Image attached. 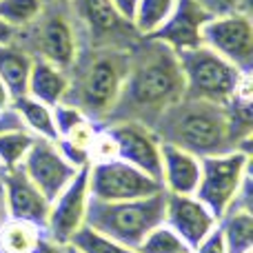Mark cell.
Masks as SVG:
<instances>
[{
	"label": "cell",
	"mask_w": 253,
	"mask_h": 253,
	"mask_svg": "<svg viewBox=\"0 0 253 253\" xmlns=\"http://www.w3.org/2000/svg\"><path fill=\"white\" fill-rule=\"evenodd\" d=\"M182 98L184 78L178 53L153 38H138L129 49V71L120 100L107 123L135 120L153 126Z\"/></svg>",
	"instance_id": "1"
},
{
	"label": "cell",
	"mask_w": 253,
	"mask_h": 253,
	"mask_svg": "<svg viewBox=\"0 0 253 253\" xmlns=\"http://www.w3.org/2000/svg\"><path fill=\"white\" fill-rule=\"evenodd\" d=\"M131 47L80 49L69 69V93L65 102L76 105L89 120L105 125L116 109L129 71Z\"/></svg>",
	"instance_id": "2"
},
{
	"label": "cell",
	"mask_w": 253,
	"mask_h": 253,
	"mask_svg": "<svg viewBox=\"0 0 253 253\" xmlns=\"http://www.w3.org/2000/svg\"><path fill=\"white\" fill-rule=\"evenodd\" d=\"M151 129L160 142L180 147L198 158L238 149L227 107L187 96L171 105Z\"/></svg>",
	"instance_id": "3"
},
{
	"label": "cell",
	"mask_w": 253,
	"mask_h": 253,
	"mask_svg": "<svg viewBox=\"0 0 253 253\" xmlns=\"http://www.w3.org/2000/svg\"><path fill=\"white\" fill-rule=\"evenodd\" d=\"M165 191L126 202L89 200L84 224L135 251L144 236L165 220Z\"/></svg>",
	"instance_id": "4"
},
{
	"label": "cell",
	"mask_w": 253,
	"mask_h": 253,
	"mask_svg": "<svg viewBox=\"0 0 253 253\" xmlns=\"http://www.w3.org/2000/svg\"><path fill=\"white\" fill-rule=\"evenodd\" d=\"M184 78V96L227 107L236 96V89L245 71L211 51L205 44L178 53Z\"/></svg>",
	"instance_id": "5"
},
{
	"label": "cell",
	"mask_w": 253,
	"mask_h": 253,
	"mask_svg": "<svg viewBox=\"0 0 253 253\" xmlns=\"http://www.w3.org/2000/svg\"><path fill=\"white\" fill-rule=\"evenodd\" d=\"M251 151L229 149L202 158L200 182L193 196L215 215L222 218L238 202L245 184L251 180Z\"/></svg>",
	"instance_id": "6"
},
{
	"label": "cell",
	"mask_w": 253,
	"mask_h": 253,
	"mask_svg": "<svg viewBox=\"0 0 253 253\" xmlns=\"http://www.w3.org/2000/svg\"><path fill=\"white\" fill-rule=\"evenodd\" d=\"M65 7L69 4H44L42 13L22 31L29 34L34 44V49H29L31 56L69 71L80 53V36Z\"/></svg>",
	"instance_id": "7"
},
{
	"label": "cell",
	"mask_w": 253,
	"mask_h": 253,
	"mask_svg": "<svg viewBox=\"0 0 253 253\" xmlns=\"http://www.w3.org/2000/svg\"><path fill=\"white\" fill-rule=\"evenodd\" d=\"M202 44L245 74L253 69V22L245 11L213 13L202 27Z\"/></svg>",
	"instance_id": "8"
},
{
	"label": "cell",
	"mask_w": 253,
	"mask_h": 253,
	"mask_svg": "<svg viewBox=\"0 0 253 253\" xmlns=\"http://www.w3.org/2000/svg\"><path fill=\"white\" fill-rule=\"evenodd\" d=\"M162 191V184L123 160L89 165V196L100 202H126Z\"/></svg>",
	"instance_id": "9"
},
{
	"label": "cell",
	"mask_w": 253,
	"mask_h": 253,
	"mask_svg": "<svg viewBox=\"0 0 253 253\" xmlns=\"http://www.w3.org/2000/svg\"><path fill=\"white\" fill-rule=\"evenodd\" d=\"M89 200H91V196H89V167H84L53 200H49L47 222H44L47 236H51L53 240L62 242V245H69L74 233L84 227Z\"/></svg>",
	"instance_id": "10"
},
{
	"label": "cell",
	"mask_w": 253,
	"mask_h": 253,
	"mask_svg": "<svg viewBox=\"0 0 253 253\" xmlns=\"http://www.w3.org/2000/svg\"><path fill=\"white\" fill-rule=\"evenodd\" d=\"M105 126L116 140L118 160L135 167L160 182L162 142L156 131L135 120H118V123H107Z\"/></svg>",
	"instance_id": "11"
},
{
	"label": "cell",
	"mask_w": 253,
	"mask_h": 253,
	"mask_svg": "<svg viewBox=\"0 0 253 253\" xmlns=\"http://www.w3.org/2000/svg\"><path fill=\"white\" fill-rule=\"evenodd\" d=\"M20 169L47 200H53L80 171L62 156V151L53 140L42 138H36Z\"/></svg>",
	"instance_id": "12"
},
{
	"label": "cell",
	"mask_w": 253,
	"mask_h": 253,
	"mask_svg": "<svg viewBox=\"0 0 253 253\" xmlns=\"http://www.w3.org/2000/svg\"><path fill=\"white\" fill-rule=\"evenodd\" d=\"M213 16L202 0H175L173 11L165 22L147 38L167 44L175 53L202 44V27Z\"/></svg>",
	"instance_id": "13"
},
{
	"label": "cell",
	"mask_w": 253,
	"mask_h": 253,
	"mask_svg": "<svg viewBox=\"0 0 253 253\" xmlns=\"http://www.w3.org/2000/svg\"><path fill=\"white\" fill-rule=\"evenodd\" d=\"M69 7H74L76 20L93 40V47H123L118 44L123 38H140L116 13L111 0H71Z\"/></svg>",
	"instance_id": "14"
},
{
	"label": "cell",
	"mask_w": 253,
	"mask_h": 253,
	"mask_svg": "<svg viewBox=\"0 0 253 253\" xmlns=\"http://www.w3.org/2000/svg\"><path fill=\"white\" fill-rule=\"evenodd\" d=\"M162 222L173 229L191 249L218 227V218L196 196H175V193H167Z\"/></svg>",
	"instance_id": "15"
},
{
	"label": "cell",
	"mask_w": 253,
	"mask_h": 253,
	"mask_svg": "<svg viewBox=\"0 0 253 253\" xmlns=\"http://www.w3.org/2000/svg\"><path fill=\"white\" fill-rule=\"evenodd\" d=\"M0 184H2V191H4V205H7L9 218L27 220V222L44 227L49 200L27 178L25 171L22 169L4 171L2 178H0Z\"/></svg>",
	"instance_id": "16"
},
{
	"label": "cell",
	"mask_w": 253,
	"mask_h": 253,
	"mask_svg": "<svg viewBox=\"0 0 253 253\" xmlns=\"http://www.w3.org/2000/svg\"><path fill=\"white\" fill-rule=\"evenodd\" d=\"M160 158V184L165 193L193 196L200 182L202 158L184 151L180 147L162 142Z\"/></svg>",
	"instance_id": "17"
},
{
	"label": "cell",
	"mask_w": 253,
	"mask_h": 253,
	"mask_svg": "<svg viewBox=\"0 0 253 253\" xmlns=\"http://www.w3.org/2000/svg\"><path fill=\"white\" fill-rule=\"evenodd\" d=\"M67 93H69V71L42 58H34L27 80V96L47 107H56L65 102Z\"/></svg>",
	"instance_id": "18"
},
{
	"label": "cell",
	"mask_w": 253,
	"mask_h": 253,
	"mask_svg": "<svg viewBox=\"0 0 253 253\" xmlns=\"http://www.w3.org/2000/svg\"><path fill=\"white\" fill-rule=\"evenodd\" d=\"M34 56L13 42L0 44V80L9 89L11 98L27 96V80H29Z\"/></svg>",
	"instance_id": "19"
},
{
	"label": "cell",
	"mask_w": 253,
	"mask_h": 253,
	"mask_svg": "<svg viewBox=\"0 0 253 253\" xmlns=\"http://www.w3.org/2000/svg\"><path fill=\"white\" fill-rule=\"evenodd\" d=\"M218 231L229 253L253 251V213L247 207H231L218 220Z\"/></svg>",
	"instance_id": "20"
},
{
	"label": "cell",
	"mask_w": 253,
	"mask_h": 253,
	"mask_svg": "<svg viewBox=\"0 0 253 253\" xmlns=\"http://www.w3.org/2000/svg\"><path fill=\"white\" fill-rule=\"evenodd\" d=\"M11 111L18 118L22 129H27L31 135L42 140H53V142L58 140L51 107L42 105V102L34 100L29 96H20V98H13Z\"/></svg>",
	"instance_id": "21"
},
{
	"label": "cell",
	"mask_w": 253,
	"mask_h": 253,
	"mask_svg": "<svg viewBox=\"0 0 253 253\" xmlns=\"http://www.w3.org/2000/svg\"><path fill=\"white\" fill-rule=\"evenodd\" d=\"M42 236L40 224L7 218L0 227V253H34Z\"/></svg>",
	"instance_id": "22"
},
{
	"label": "cell",
	"mask_w": 253,
	"mask_h": 253,
	"mask_svg": "<svg viewBox=\"0 0 253 253\" xmlns=\"http://www.w3.org/2000/svg\"><path fill=\"white\" fill-rule=\"evenodd\" d=\"M34 142L36 135H31L27 129H22L20 123L0 126V169H2V173L4 171L20 169L29 149L34 147Z\"/></svg>",
	"instance_id": "23"
},
{
	"label": "cell",
	"mask_w": 253,
	"mask_h": 253,
	"mask_svg": "<svg viewBox=\"0 0 253 253\" xmlns=\"http://www.w3.org/2000/svg\"><path fill=\"white\" fill-rule=\"evenodd\" d=\"M173 7L175 0H138L131 27H133V31L140 38H147L169 18Z\"/></svg>",
	"instance_id": "24"
},
{
	"label": "cell",
	"mask_w": 253,
	"mask_h": 253,
	"mask_svg": "<svg viewBox=\"0 0 253 253\" xmlns=\"http://www.w3.org/2000/svg\"><path fill=\"white\" fill-rule=\"evenodd\" d=\"M135 253H191V247L165 222L153 227L138 245Z\"/></svg>",
	"instance_id": "25"
},
{
	"label": "cell",
	"mask_w": 253,
	"mask_h": 253,
	"mask_svg": "<svg viewBox=\"0 0 253 253\" xmlns=\"http://www.w3.org/2000/svg\"><path fill=\"white\" fill-rule=\"evenodd\" d=\"M69 245L80 253H135L133 249H129V247L111 240L109 236H105V233L87 227V224L74 233V238L69 240Z\"/></svg>",
	"instance_id": "26"
},
{
	"label": "cell",
	"mask_w": 253,
	"mask_h": 253,
	"mask_svg": "<svg viewBox=\"0 0 253 253\" xmlns=\"http://www.w3.org/2000/svg\"><path fill=\"white\" fill-rule=\"evenodd\" d=\"M42 0H0V18L16 31L27 29L42 13Z\"/></svg>",
	"instance_id": "27"
},
{
	"label": "cell",
	"mask_w": 253,
	"mask_h": 253,
	"mask_svg": "<svg viewBox=\"0 0 253 253\" xmlns=\"http://www.w3.org/2000/svg\"><path fill=\"white\" fill-rule=\"evenodd\" d=\"M51 111H53V125H56L58 138L67 135L69 131H74L76 126H80L83 123L89 120L87 116H84L76 105H71V102H60V105L51 107Z\"/></svg>",
	"instance_id": "28"
},
{
	"label": "cell",
	"mask_w": 253,
	"mask_h": 253,
	"mask_svg": "<svg viewBox=\"0 0 253 253\" xmlns=\"http://www.w3.org/2000/svg\"><path fill=\"white\" fill-rule=\"evenodd\" d=\"M109 160H118V147H116L114 135L107 131L105 125H100L96 133V140L91 144V151H89V165H96V162H109Z\"/></svg>",
	"instance_id": "29"
},
{
	"label": "cell",
	"mask_w": 253,
	"mask_h": 253,
	"mask_svg": "<svg viewBox=\"0 0 253 253\" xmlns=\"http://www.w3.org/2000/svg\"><path fill=\"white\" fill-rule=\"evenodd\" d=\"M191 253H229V251H227V245H224L222 236H220L218 227H215L213 231L200 242V245L193 247Z\"/></svg>",
	"instance_id": "30"
},
{
	"label": "cell",
	"mask_w": 253,
	"mask_h": 253,
	"mask_svg": "<svg viewBox=\"0 0 253 253\" xmlns=\"http://www.w3.org/2000/svg\"><path fill=\"white\" fill-rule=\"evenodd\" d=\"M114 4L116 13L123 18L125 22H133V16H135V7H138V0H111Z\"/></svg>",
	"instance_id": "31"
},
{
	"label": "cell",
	"mask_w": 253,
	"mask_h": 253,
	"mask_svg": "<svg viewBox=\"0 0 253 253\" xmlns=\"http://www.w3.org/2000/svg\"><path fill=\"white\" fill-rule=\"evenodd\" d=\"M65 247L67 245L53 240V238L47 236V231H44V236L40 238V242H38V247H36L34 253H65Z\"/></svg>",
	"instance_id": "32"
},
{
	"label": "cell",
	"mask_w": 253,
	"mask_h": 253,
	"mask_svg": "<svg viewBox=\"0 0 253 253\" xmlns=\"http://www.w3.org/2000/svg\"><path fill=\"white\" fill-rule=\"evenodd\" d=\"M11 102H13L11 93H9V89L4 87V83L0 80V116H4L7 111H11Z\"/></svg>",
	"instance_id": "33"
},
{
	"label": "cell",
	"mask_w": 253,
	"mask_h": 253,
	"mask_svg": "<svg viewBox=\"0 0 253 253\" xmlns=\"http://www.w3.org/2000/svg\"><path fill=\"white\" fill-rule=\"evenodd\" d=\"M16 40V29L13 27H9L7 22L0 18V44H9Z\"/></svg>",
	"instance_id": "34"
},
{
	"label": "cell",
	"mask_w": 253,
	"mask_h": 253,
	"mask_svg": "<svg viewBox=\"0 0 253 253\" xmlns=\"http://www.w3.org/2000/svg\"><path fill=\"white\" fill-rule=\"evenodd\" d=\"M9 218L7 213V205H4V191H2V184H0V227H2V222Z\"/></svg>",
	"instance_id": "35"
},
{
	"label": "cell",
	"mask_w": 253,
	"mask_h": 253,
	"mask_svg": "<svg viewBox=\"0 0 253 253\" xmlns=\"http://www.w3.org/2000/svg\"><path fill=\"white\" fill-rule=\"evenodd\" d=\"M44 4H69L71 0H42Z\"/></svg>",
	"instance_id": "36"
},
{
	"label": "cell",
	"mask_w": 253,
	"mask_h": 253,
	"mask_svg": "<svg viewBox=\"0 0 253 253\" xmlns=\"http://www.w3.org/2000/svg\"><path fill=\"white\" fill-rule=\"evenodd\" d=\"M65 253H80V251H76L71 245H67V247H65Z\"/></svg>",
	"instance_id": "37"
},
{
	"label": "cell",
	"mask_w": 253,
	"mask_h": 253,
	"mask_svg": "<svg viewBox=\"0 0 253 253\" xmlns=\"http://www.w3.org/2000/svg\"><path fill=\"white\" fill-rule=\"evenodd\" d=\"M0 178H2V169H0Z\"/></svg>",
	"instance_id": "38"
}]
</instances>
